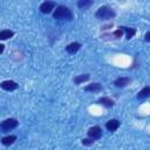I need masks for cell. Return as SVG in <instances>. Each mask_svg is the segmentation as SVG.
<instances>
[{"instance_id": "obj_5", "label": "cell", "mask_w": 150, "mask_h": 150, "mask_svg": "<svg viewBox=\"0 0 150 150\" xmlns=\"http://www.w3.org/2000/svg\"><path fill=\"white\" fill-rule=\"evenodd\" d=\"M123 30L121 29V27H118L116 30H114L112 33H107V34H102L101 35V39H103V40H108V39H112V40H117V39H120V38H122V35H123Z\"/></svg>"}, {"instance_id": "obj_13", "label": "cell", "mask_w": 150, "mask_h": 150, "mask_svg": "<svg viewBox=\"0 0 150 150\" xmlns=\"http://www.w3.org/2000/svg\"><path fill=\"white\" fill-rule=\"evenodd\" d=\"M14 36V32L11 30V29H2L0 30V40L5 41V40H8Z\"/></svg>"}, {"instance_id": "obj_18", "label": "cell", "mask_w": 150, "mask_h": 150, "mask_svg": "<svg viewBox=\"0 0 150 150\" xmlns=\"http://www.w3.org/2000/svg\"><path fill=\"white\" fill-rule=\"evenodd\" d=\"M91 5V1H89V0H81V1H79L77 2V6L80 7V8H83V9H86L88 6H90Z\"/></svg>"}, {"instance_id": "obj_16", "label": "cell", "mask_w": 150, "mask_h": 150, "mask_svg": "<svg viewBox=\"0 0 150 150\" xmlns=\"http://www.w3.org/2000/svg\"><path fill=\"white\" fill-rule=\"evenodd\" d=\"M89 79H90L89 74H81V75H77L76 77H74V83L75 84H81V83L88 81Z\"/></svg>"}, {"instance_id": "obj_10", "label": "cell", "mask_w": 150, "mask_h": 150, "mask_svg": "<svg viewBox=\"0 0 150 150\" xmlns=\"http://www.w3.org/2000/svg\"><path fill=\"white\" fill-rule=\"evenodd\" d=\"M130 82H131V79H129V77H118L114 81V86L117 87V88H124Z\"/></svg>"}, {"instance_id": "obj_21", "label": "cell", "mask_w": 150, "mask_h": 150, "mask_svg": "<svg viewBox=\"0 0 150 150\" xmlns=\"http://www.w3.org/2000/svg\"><path fill=\"white\" fill-rule=\"evenodd\" d=\"M109 27H112V25H107V26H102V27H101V30H107V29H109Z\"/></svg>"}, {"instance_id": "obj_3", "label": "cell", "mask_w": 150, "mask_h": 150, "mask_svg": "<svg viewBox=\"0 0 150 150\" xmlns=\"http://www.w3.org/2000/svg\"><path fill=\"white\" fill-rule=\"evenodd\" d=\"M19 124L16 118H6L0 123V132H8L9 130L16 128Z\"/></svg>"}, {"instance_id": "obj_8", "label": "cell", "mask_w": 150, "mask_h": 150, "mask_svg": "<svg viewBox=\"0 0 150 150\" xmlns=\"http://www.w3.org/2000/svg\"><path fill=\"white\" fill-rule=\"evenodd\" d=\"M120 125H121V122H120L118 120H116V118H111V120H109V121L105 123L107 130H108V131H111V132L116 131V130L120 128Z\"/></svg>"}, {"instance_id": "obj_19", "label": "cell", "mask_w": 150, "mask_h": 150, "mask_svg": "<svg viewBox=\"0 0 150 150\" xmlns=\"http://www.w3.org/2000/svg\"><path fill=\"white\" fill-rule=\"evenodd\" d=\"M94 142H95V141H94V139H91V138H89V137H88V138H83V139H82V144H83V145H86V146H89V145L94 144Z\"/></svg>"}, {"instance_id": "obj_14", "label": "cell", "mask_w": 150, "mask_h": 150, "mask_svg": "<svg viewBox=\"0 0 150 150\" xmlns=\"http://www.w3.org/2000/svg\"><path fill=\"white\" fill-rule=\"evenodd\" d=\"M15 141H16V136H14V135H8V136H5V137L1 138V143L6 146L12 145Z\"/></svg>"}, {"instance_id": "obj_12", "label": "cell", "mask_w": 150, "mask_h": 150, "mask_svg": "<svg viewBox=\"0 0 150 150\" xmlns=\"http://www.w3.org/2000/svg\"><path fill=\"white\" fill-rule=\"evenodd\" d=\"M97 102H98L100 104H103V105H104V107H107V108H111V107H114V105H115V101H114V100H111L110 97H107V96L100 97Z\"/></svg>"}, {"instance_id": "obj_1", "label": "cell", "mask_w": 150, "mask_h": 150, "mask_svg": "<svg viewBox=\"0 0 150 150\" xmlns=\"http://www.w3.org/2000/svg\"><path fill=\"white\" fill-rule=\"evenodd\" d=\"M53 18L55 20H67V21H71L74 19L73 12L66 7V6H56L53 13Z\"/></svg>"}, {"instance_id": "obj_17", "label": "cell", "mask_w": 150, "mask_h": 150, "mask_svg": "<svg viewBox=\"0 0 150 150\" xmlns=\"http://www.w3.org/2000/svg\"><path fill=\"white\" fill-rule=\"evenodd\" d=\"M149 95H150V87L146 86V87H144L142 90H139V93L137 94V98H139V100L146 98Z\"/></svg>"}, {"instance_id": "obj_15", "label": "cell", "mask_w": 150, "mask_h": 150, "mask_svg": "<svg viewBox=\"0 0 150 150\" xmlns=\"http://www.w3.org/2000/svg\"><path fill=\"white\" fill-rule=\"evenodd\" d=\"M121 29L123 30V32H125V38H127V40H130L131 38H134V35L136 34V29L135 28H131V27H122L121 26Z\"/></svg>"}, {"instance_id": "obj_4", "label": "cell", "mask_w": 150, "mask_h": 150, "mask_svg": "<svg viewBox=\"0 0 150 150\" xmlns=\"http://www.w3.org/2000/svg\"><path fill=\"white\" fill-rule=\"evenodd\" d=\"M87 132H88V137L94 139V141L101 138V136H102V129L98 125H94V127L89 128Z\"/></svg>"}, {"instance_id": "obj_6", "label": "cell", "mask_w": 150, "mask_h": 150, "mask_svg": "<svg viewBox=\"0 0 150 150\" xmlns=\"http://www.w3.org/2000/svg\"><path fill=\"white\" fill-rule=\"evenodd\" d=\"M18 86L19 84L13 80H6V81H2L0 83V88L6 90V91H13V90H15L18 88Z\"/></svg>"}, {"instance_id": "obj_9", "label": "cell", "mask_w": 150, "mask_h": 150, "mask_svg": "<svg viewBox=\"0 0 150 150\" xmlns=\"http://www.w3.org/2000/svg\"><path fill=\"white\" fill-rule=\"evenodd\" d=\"M81 47H82V45L80 42H71V43L66 46V52L69 53V54H75L80 50Z\"/></svg>"}, {"instance_id": "obj_20", "label": "cell", "mask_w": 150, "mask_h": 150, "mask_svg": "<svg viewBox=\"0 0 150 150\" xmlns=\"http://www.w3.org/2000/svg\"><path fill=\"white\" fill-rule=\"evenodd\" d=\"M144 40H145L146 42H149V41H150V32H146V33H145V36H144Z\"/></svg>"}, {"instance_id": "obj_11", "label": "cell", "mask_w": 150, "mask_h": 150, "mask_svg": "<svg viewBox=\"0 0 150 150\" xmlns=\"http://www.w3.org/2000/svg\"><path fill=\"white\" fill-rule=\"evenodd\" d=\"M84 90L86 91H89V93H97V91H101L102 90V86L98 82H94V83H90L87 87H84Z\"/></svg>"}, {"instance_id": "obj_7", "label": "cell", "mask_w": 150, "mask_h": 150, "mask_svg": "<svg viewBox=\"0 0 150 150\" xmlns=\"http://www.w3.org/2000/svg\"><path fill=\"white\" fill-rule=\"evenodd\" d=\"M55 7H56V4L54 1H45L40 5V11L43 14H49L53 9H55Z\"/></svg>"}, {"instance_id": "obj_2", "label": "cell", "mask_w": 150, "mask_h": 150, "mask_svg": "<svg viewBox=\"0 0 150 150\" xmlns=\"http://www.w3.org/2000/svg\"><path fill=\"white\" fill-rule=\"evenodd\" d=\"M95 16H96L98 20L107 21V20L114 19V18L116 16V13H115V11H114L111 7H109V6H101V7L97 9Z\"/></svg>"}, {"instance_id": "obj_22", "label": "cell", "mask_w": 150, "mask_h": 150, "mask_svg": "<svg viewBox=\"0 0 150 150\" xmlns=\"http://www.w3.org/2000/svg\"><path fill=\"white\" fill-rule=\"evenodd\" d=\"M4 50H5V46H4L2 43H0V54H1Z\"/></svg>"}]
</instances>
